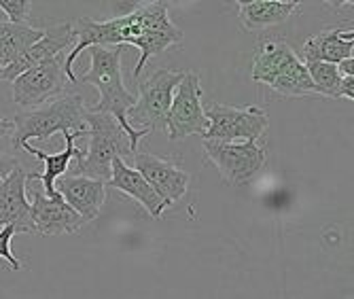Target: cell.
<instances>
[{"label":"cell","instance_id":"obj_1","mask_svg":"<svg viewBox=\"0 0 354 299\" xmlns=\"http://www.w3.org/2000/svg\"><path fill=\"white\" fill-rule=\"evenodd\" d=\"M91 66L89 71L77 77L81 83H89L100 91V100L93 107H89V113H104L115 117L119 127L130 138V145L136 153L138 143L149 134V129H138L127 121V111L136 102V96L130 93L123 85L121 79V53L123 47H89Z\"/></svg>","mask_w":354,"mask_h":299},{"label":"cell","instance_id":"obj_2","mask_svg":"<svg viewBox=\"0 0 354 299\" xmlns=\"http://www.w3.org/2000/svg\"><path fill=\"white\" fill-rule=\"evenodd\" d=\"M87 107L79 93L53 98L39 109L21 111L13 117V147L21 149L30 138L49 141L57 132H85Z\"/></svg>","mask_w":354,"mask_h":299},{"label":"cell","instance_id":"obj_3","mask_svg":"<svg viewBox=\"0 0 354 299\" xmlns=\"http://www.w3.org/2000/svg\"><path fill=\"white\" fill-rule=\"evenodd\" d=\"M85 125L89 127L87 129L89 147L87 151H83V157L75 161L73 174L106 183L111 179L113 159L115 157L123 159L127 155H134V149L130 145L127 134L111 115L87 111Z\"/></svg>","mask_w":354,"mask_h":299},{"label":"cell","instance_id":"obj_4","mask_svg":"<svg viewBox=\"0 0 354 299\" xmlns=\"http://www.w3.org/2000/svg\"><path fill=\"white\" fill-rule=\"evenodd\" d=\"M208 127L202 141L212 143H257L270 125L268 113L261 107H227L212 102L204 107Z\"/></svg>","mask_w":354,"mask_h":299},{"label":"cell","instance_id":"obj_5","mask_svg":"<svg viewBox=\"0 0 354 299\" xmlns=\"http://www.w3.org/2000/svg\"><path fill=\"white\" fill-rule=\"evenodd\" d=\"M185 73H174L166 69L155 71L151 77H147L138 87L134 107L127 111V121L136 123L138 129H166V119L174 98V89L178 87Z\"/></svg>","mask_w":354,"mask_h":299},{"label":"cell","instance_id":"obj_6","mask_svg":"<svg viewBox=\"0 0 354 299\" xmlns=\"http://www.w3.org/2000/svg\"><path fill=\"white\" fill-rule=\"evenodd\" d=\"M208 159L216 165L221 181L227 185H244L259 172L266 161L268 151L257 143H212L202 141Z\"/></svg>","mask_w":354,"mask_h":299},{"label":"cell","instance_id":"obj_7","mask_svg":"<svg viewBox=\"0 0 354 299\" xmlns=\"http://www.w3.org/2000/svg\"><path fill=\"white\" fill-rule=\"evenodd\" d=\"M208 127L202 105V85L198 73H185L183 81L174 89V98L166 119V132L170 141H183L187 136H202Z\"/></svg>","mask_w":354,"mask_h":299},{"label":"cell","instance_id":"obj_8","mask_svg":"<svg viewBox=\"0 0 354 299\" xmlns=\"http://www.w3.org/2000/svg\"><path fill=\"white\" fill-rule=\"evenodd\" d=\"M68 85V77L64 75L62 60L53 57L41 62L35 69L26 71L13 81V102L24 111L39 109L49 100L57 98Z\"/></svg>","mask_w":354,"mask_h":299},{"label":"cell","instance_id":"obj_9","mask_svg":"<svg viewBox=\"0 0 354 299\" xmlns=\"http://www.w3.org/2000/svg\"><path fill=\"white\" fill-rule=\"evenodd\" d=\"M132 159H134V170L142 174V179L151 185V189L159 195V199L166 202L168 208L185 197L191 179L174 161L151 153H134Z\"/></svg>","mask_w":354,"mask_h":299},{"label":"cell","instance_id":"obj_10","mask_svg":"<svg viewBox=\"0 0 354 299\" xmlns=\"http://www.w3.org/2000/svg\"><path fill=\"white\" fill-rule=\"evenodd\" d=\"M75 32H73V24L64 21V24H55L43 30V39L39 43H35L30 49H26L13 64H9L7 69L0 73V81H15L19 75H24L26 71L35 69L41 62L59 57V53L66 49L68 45H73Z\"/></svg>","mask_w":354,"mask_h":299},{"label":"cell","instance_id":"obj_11","mask_svg":"<svg viewBox=\"0 0 354 299\" xmlns=\"http://www.w3.org/2000/svg\"><path fill=\"white\" fill-rule=\"evenodd\" d=\"M30 219L35 225V231L41 236L77 234L85 223L59 195L47 197L41 189L35 191V197H32Z\"/></svg>","mask_w":354,"mask_h":299},{"label":"cell","instance_id":"obj_12","mask_svg":"<svg viewBox=\"0 0 354 299\" xmlns=\"http://www.w3.org/2000/svg\"><path fill=\"white\" fill-rule=\"evenodd\" d=\"M55 191L83 221H93L106 202V183L77 174H62L55 181Z\"/></svg>","mask_w":354,"mask_h":299},{"label":"cell","instance_id":"obj_13","mask_svg":"<svg viewBox=\"0 0 354 299\" xmlns=\"http://www.w3.org/2000/svg\"><path fill=\"white\" fill-rule=\"evenodd\" d=\"M30 172L15 168L0 183V229L11 225L15 234H32L35 225L30 219V202L26 197V183Z\"/></svg>","mask_w":354,"mask_h":299},{"label":"cell","instance_id":"obj_14","mask_svg":"<svg viewBox=\"0 0 354 299\" xmlns=\"http://www.w3.org/2000/svg\"><path fill=\"white\" fill-rule=\"evenodd\" d=\"M62 134H64V143H66V149H64L62 153H55V155H49V153H45V151H41L37 147H32L30 143L21 145L24 151H28L30 155H35L37 159H41L45 163V170L41 174L39 172H30L28 181H41L43 183V193L47 197H57L59 195L55 191V181L62 174H66L68 165L73 161H77V159L83 157V151L77 149L75 141L81 138V136H87V129L85 132H75V134H73V132H62Z\"/></svg>","mask_w":354,"mask_h":299},{"label":"cell","instance_id":"obj_15","mask_svg":"<svg viewBox=\"0 0 354 299\" xmlns=\"http://www.w3.org/2000/svg\"><path fill=\"white\" fill-rule=\"evenodd\" d=\"M106 187L119 189L125 195L134 197L136 202L153 217V219H162L164 210L168 208L166 202L159 199V195L151 189V185L142 179L140 172H136L132 165H127L121 157L113 159L111 165V179L106 181Z\"/></svg>","mask_w":354,"mask_h":299},{"label":"cell","instance_id":"obj_16","mask_svg":"<svg viewBox=\"0 0 354 299\" xmlns=\"http://www.w3.org/2000/svg\"><path fill=\"white\" fill-rule=\"evenodd\" d=\"M354 30L348 28H329L310 37L304 43V57L306 62H325V64H339L352 57L354 49Z\"/></svg>","mask_w":354,"mask_h":299},{"label":"cell","instance_id":"obj_17","mask_svg":"<svg viewBox=\"0 0 354 299\" xmlns=\"http://www.w3.org/2000/svg\"><path fill=\"white\" fill-rule=\"evenodd\" d=\"M297 11L299 3L295 0H246V3H238L240 26L248 32L278 26Z\"/></svg>","mask_w":354,"mask_h":299},{"label":"cell","instance_id":"obj_18","mask_svg":"<svg viewBox=\"0 0 354 299\" xmlns=\"http://www.w3.org/2000/svg\"><path fill=\"white\" fill-rule=\"evenodd\" d=\"M299 57L295 55V51L291 49V45H286L284 41H268L254 55L252 62V79L261 85H268L280 75L284 73V69H288L293 62H297Z\"/></svg>","mask_w":354,"mask_h":299},{"label":"cell","instance_id":"obj_19","mask_svg":"<svg viewBox=\"0 0 354 299\" xmlns=\"http://www.w3.org/2000/svg\"><path fill=\"white\" fill-rule=\"evenodd\" d=\"M41 39L43 30L39 28H32L28 24L0 21V73Z\"/></svg>","mask_w":354,"mask_h":299},{"label":"cell","instance_id":"obj_20","mask_svg":"<svg viewBox=\"0 0 354 299\" xmlns=\"http://www.w3.org/2000/svg\"><path fill=\"white\" fill-rule=\"evenodd\" d=\"M270 89H274L276 93L288 96V98H299V96H312L318 93L308 71H306V64L301 60L293 62L288 69H284V73H280L272 83Z\"/></svg>","mask_w":354,"mask_h":299},{"label":"cell","instance_id":"obj_21","mask_svg":"<svg viewBox=\"0 0 354 299\" xmlns=\"http://www.w3.org/2000/svg\"><path fill=\"white\" fill-rule=\"evenodd\" d=\"M306 71L320 96L327 98H342V81L344 77L337 73L335 64L325 62H306Z\"/></svg>","mask_w":354,"mask_h":299},{"label":"cell","instance_id":"obj_22","mask_svg":"<svg viewBox=\"0 0 354 299\" xmlns=\"http://www.w3.org/2000/svg\"><path fill=\"white\" fill-rule=\"evenodd\" d=\"M0 9H3L11 24H26L32 3L30 0H0Z\"/></svg>","mask_w":354,"mask_h":299},{"label":"cell","instance_id":"obj_23","mask_svg":"<svg viewBox=\"0 0 354 299\" xmlns=\"http://www.w3.org/2000/svg\"><path fill=\"white\" fill-rule=\"evenodd\" d=\"M15 236V229L11 225L0 229V259H3L11 270H19L21 265L19 261L15 259V255L11 253V238Z\"/></svg>","mask_w":354,"mask_h":299},{"label":"cell","instance_id":"obj_24","mask_svg":"<svg viewBox=\"0 0 354 299\" xmlns=\"http://www.w3.org/2000/svg\"><path fill=\"white\" fill-rule=\"evenodd\" d=\"M15 168H19V161L11 155L0 153V183H3Z\"/></svg>","mask_w":354,"mask_h":299},{"label":"cell","instance_id":"obj_25","mask_svg":"<svg viewBox=\"0 0 354 299\" xmlns=\"http://www.w3.org/2000/svg\"><path fill=\"white\" fill-rule=\"evenodd\" d=\"M337 73L342 77H354V57H348L337 64Z\"/></svg>","mask_w":354,"mask_h":299},{"label":"cell","instance_id":"obj_26","mask_svg":"<svg viewBox=\"0 0 354 299\" xmlns=\"http://www.w3.org/2000/svg\"><path fill=\"white\" fill-rule=\"evenodd\" d=\"M342 98L354 100V77H344V81H342Z\"/></svg>","mask_w":354,"mask_h":299},{"label":"cell","instance_id":"obj_27","mask_svg":"<svg viewBox=\"0 0 354 299\" xmlns=\"http://www.w3.org/2000/svg\"><path fill=\"white\" fill-rule=\"evenodd\" d=\"M11 132H13V123H11V121H3V119H0V138L9 136Z\"/></svg>","mask_w":354,"mask_h":299}]
</instances>
